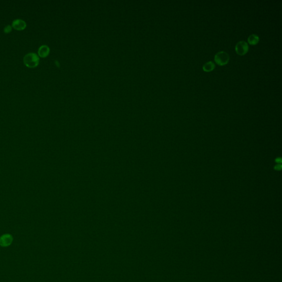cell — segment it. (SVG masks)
<instances>
[{"mask_svg": "<svg viewBox=\"0 0 282 282\" xmlns=\"http://www.w3.org/2000/svg\"><path fill=\"white\" fill-rule=\"evenodd\" d=\"M281 161H282L281 158H278L277 159V160H276V162L278 163H278H281Z\"/></svg>", "mask_w": 282, "mask_h": 282, "instance_id": "11", "label": "cell"}, {"mask_svg": "<svg viewBox=\"0 0 282 282\" xmlns=\"http://www.w3.org/2000/svg\"><path fill=\"white\" fill-rule=\"evenodd\" d=\"M281 168H282L281 165H280V164H278L276 166H275V169H276V170H280L281 169Z\"/></svg>", "mask_w": 282, "mask_h": 282, "instance_id": "10", "label": "cell"}, {"mask_svg": "<svg viewBox=\"0 0 282 282\" xmlns=\"http://www.w3.org/2000/svg\"><path fill=\"white\" fill-rule=\"evenodd\" d=\"M13 241V237L10 234H5L0 237V246L7 247L10 246Z\"/></svg>", "mask_w": 282, "mask_h": 282, "instance_id": "4", "label": "cell"}, {"mask_svg": "<svg viewBox=\"0 0 282 282\" xmlns=\"http://www.w3.org/2000/svg\"><path fill=\"white\" fill-rule=\"evenodd\" d=\"M230 60V56L228 53L225 51H219L214 56V61L217 65L224 66L228 63Z\"/></svg>", "mask_w": 282, "mask_h": 282, "instance_id": "2", "label": "cell"}, {"mask_svg": "<svg viewBox=\"0 0 282 282\" xmlns=\"http://www.w3.org/2000/svg\"><path fill=\"white\" fill-rule=\"evenodd\" d=\"M249 51L248 44L245 41H240L235 46V51L239 55H244Z\"/></svg>", "mask_w": 282, "mask_h": 282, "instance_id": "3", "label": "cell"}, {"mask_svg": "<svg viewBox=\"0 0 282 282\" xmlns=\"http://www.w3.org/2000/svg\"><path fill=\"white\" fill-rule=\"evenodd\" d=\"M12 31V26L10 25L6 26L5 28H4V32L6 33H10Z\"/></svg>", "mask_w": 282, "mask_h": 282, "instance_id": "9", "label": "cell"}, {"mask_svg": "<svg viewBox=\"0 0 282 282\" xmlns=\"http://www.w3.org/2000/svg\"><path fill=\"white\" fill-rule=\"evenodd\" d=\"M259 41V36L256 34H251L247 39V41L250 45H255L257 44Z\"/></svg>", "mask_w": 282, "mask_h": 282, "instance_id": "7", "label": "cell"}, {"mask_svg": "<svg viewBox=\"0 0 282 282\" xmlns=\"http://www.w3.org/2000/svg\"><path fill=\"white\" fill-rule=\"evenodd\" d=\"M215 68V64L212 61H209L203 66V70L206 72H211Z\"/></svg>", "mask_w": 282, "mask_h": 282, "instance_id": "8", "label": "cell"}, {"mask_svg": "<svg viewBox=\"0 0 282 282\" xmlns=\"http://www.w3.org/2000/svg\"><path fill=\"white\" fill-rule=\"evenodd\" d=\"M23 61L27 67L34 68L38 66L39 63V58L35 53H28L24 57Z\"/></svg>", "mask_w": 282, "mask_h": 282, "instance_id": "1", "label": "cell"}, {"mask_svg": "<svg viewBox=\"0 0 282 282\" xmlns=\"http://www.w3.org/2000/svg\"><path fill=\"white\" fill-rule=\"evenodd\" d=\"M50 53V49L46 45L41 46L38 50V55L41 58H46Z\"/></svg>", "mask_w": 282, "mask_h": 282, "instance_id": "6", "label": "cell"}, {"mask_svg": "<svg viewBox=\"0 0 282 282\" xmlns=\"http://www.w3.org/2000/svg\"><path fill=\"white\" fill-rule=\"evenodd\" d=\"M12 27L15 30H22L26 28L27 24L24 20L20 19H17L13 21Z\"/></svg>", "mask_w": 282, "mask_h": 282, "instance_id": "5", "label": "cell"}]
</instances>
